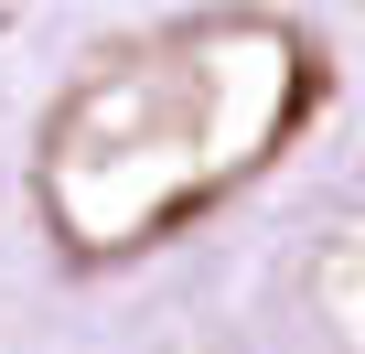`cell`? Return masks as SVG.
Here are the masks:
<instances>
[{
	"instance_id": "cell-1",
	"label": "cell",
	"mask_w": 365,
	"mask_h": 354,
	"mask_svg": "<svg viewBox=\"0 0 365 354\" xmlns=\"http://www.w3.org/2000/svg\"><path fill=\"white\" fill-rule=\"evenodd\" d=\"M301 118V43L269 22H194L150 54H118L43 129V204L76 247H129L182 204L226 194Z\"/></svg>"
}]
</instances>
